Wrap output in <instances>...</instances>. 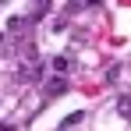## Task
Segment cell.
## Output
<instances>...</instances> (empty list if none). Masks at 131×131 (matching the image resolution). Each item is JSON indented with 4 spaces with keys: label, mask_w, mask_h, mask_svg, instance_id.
Listing matches in <instances>:
<instances>
[{
    "label": "cell",
    "mask_w": 131,
    "mask_h": 131,
    "mask_svg": "<svg viewBox=\"0 0 131 131\" xmlns=\"http://www.w3.org/2000/svg\"><path fill=\"white\" fill-rule=\"evenodd\" d=\"M117 110H121L124 121H131V96H121V99H117Z\"/></svg>",
    "instance_id": "obj_1"
},
{
    "label": "cell",
    "mask_w": 131,
    "mask_h": 131,
    "mask_svg": "<svg viewBox=\"0 0 131 131\" xmlns=\"http://www.w3.org/2000/svg\"><path fill=\"white\" fill-rule=\"evenodd\" d=\"M64 89H67V82H64V78H53V82H50V96H60Z\"/></svg>",
    "instance_id": "obj_2"
},
{
    "label": "cell",
    "mask_w": 131,
    "mask_h": 131,
    "mask_svg": "<svg viewBox=\"0 0 131 131\" xmlns=\"http://www.w3.org/2000/svg\"><path fill=\"white\" fill-rule=\"evenodd\" d=\"M67 67H71L67 57H57V60H53V71H57V74H67Z\"/></svg>",
    "instance_id": "obj_3"
},
{
    "label": "cell",
    "mask_w": 131,
    "mask_h": 131,
    "mask_svg": "<svg viewBox=\"0 0 131 131\" xmlns=\"http://www.w3.org/2000/svg\"><path fill=\"white\" fill-rule=\"evenodd\" d=\"M36 4H39V7H43V11H46V7H50V0H36Z\"/></svg>",
    "instance_id": "obj_4"
}]
</instances>
